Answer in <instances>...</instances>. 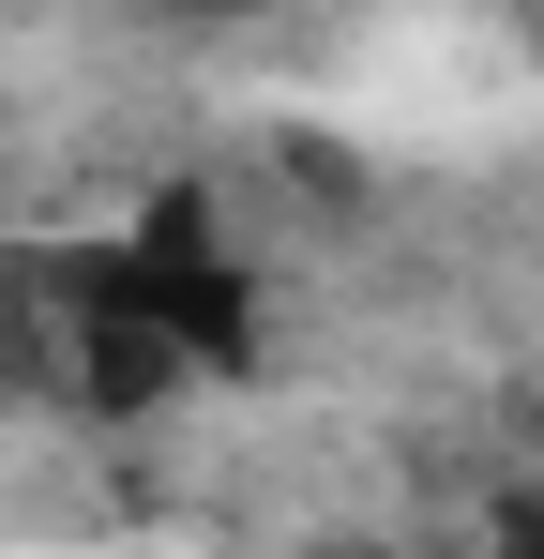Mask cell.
Wrapping results in <instances>:
<instances>
[{
  "label": "cell",
  "mask_w": 544,
  "mask_h": 559,
  "mask_svg": "<svg viewBox=\"0 0 544 559\" xmlns=\"http://www.w3.org/2000/svg\"><path fill=\"white\" fill-rule=\"evenodd\" d=\"M515 15H530V61H544V0H515Z\"/></svg>",
  "instance_id": "7a4b0ae2"
},
{
  "label": "cell",
  "mask_w": 544,
  "mask_h": 559,
  "mask_svg": "<svg viewBox=\"0 0 544 559\" xmlns=\"http://www.w3.org/2000/svg\"><path fill=\"white\" fill-rule=\"evenodd\" d=\"M499 559H544V499H530V514H515V530H499Z\"/></svg>",
  "instance_id": "6da1fadb"
}]
</instances>
